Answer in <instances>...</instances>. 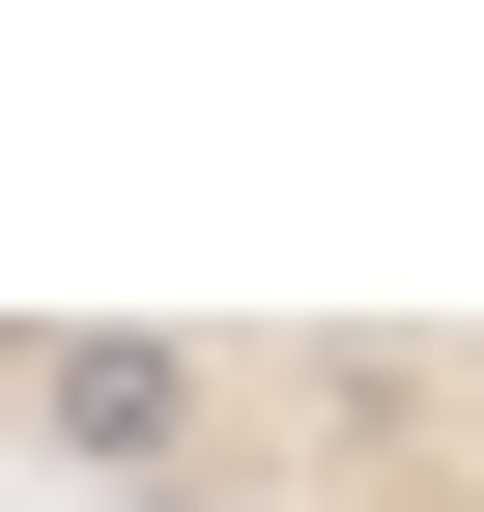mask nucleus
<instances>
[{
  "label": "nucleus",
  "mask_w": 484,
  "mask_h": 512,
  "mask_svg": "<svg viewBox=\"0 0 484 512\" xmlns=\"http://www.w3.org/2000/svg\"><path fill=\"white\" fill-rule=\"evenodd\" d=\"M0 512H86L57 484V399H29V313H0Z\"/></svg>",
  "instance_id": "nucleus-1"
}]
</instances>
